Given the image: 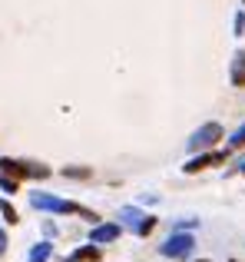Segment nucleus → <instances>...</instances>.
I'll use <instances>...</instances> for the list:
<instances>
[{
    "mask_svg": "<svg viewBox=\"0 0 245 262\" xmlns=\"http://www.w3.org/2000/svg\"><path fill=\"white\" fill-rule=\"evenodd\" d=\"M30 203L37 206V209H50V212H80V216H86V219H96L90 209H83V206L66 203V199H57V196H43V192H33Z\"/></svg>",
    "mask_w": 245,
    "mask_h": 262,
    "instance_id": "obj_1",
    "label": "nucleus"
},
{
    "mask_svg": "<svg viewBox=\"0 0 245 262\" xmlns=\"http://www.w3.org/2000/svg\"><path fill=\"white\" fill-rule=\"evenodd\" d=\"M215 140H222V126L219 123H206V126H199L192 136H189V149L199 153V149H209Z\"/></svg>",
    "mask_w": 245,
    "mask_h": 262,
    "instance_id": "obj_2",
    "label": "nucleus"
},
{
    "mask_svg": "<svg viewBox=\"0 0 245 262\" xmlns=\"http://www.w3.org/2000/svg\"><path fill=\"white\" fill-rule=\"evenodd\" d=\"M192 246H195L192 236H186V232H176V236H169L166 243H162V256H169V259H186L189 252H192Z\"/></svg>",
    "mask_w": 245,
    "mask_h": 262,
    "instance_id": "obj_3",
    "label": "nucleus"
},
{
    "mask_svg": "<svg viewBox=\"0 0 245 262\" xmlns=\"http://www.w3.org/2000/svg\"><path fill=\"white\" fill-rule=\"evenodd\" d=\"M122 219H126V223L133 226L139 236H146V232L156 226V219H153V216H142V212H136V209H122Z\"/></svg>",
    "mask_w": 245,
    "mask_h": 262,
    "instance_id": "obj_4",
    "label": "nucleus"
},
{
    "mask_svg": "<svg viewBox=\"0 0 245 262\" xmlns=\"http://www.w3.org/2000/svg\"><path fill=\"white\" fill-rule=\"evenodd\" d=\"M226 156L222 153H209V156H195V160H189L186 163V173H199V169H206V166H215V163H222Z\"/></svg>",
    "mask_w": 245,
    "mask_h": 262,
    "instance_id": "obj_5",
    "label": "nucleus"
},
{
    "mask_svg": "<svg viewBox=\"0 0 245 262\" xmlns=\"http://www.w3.org/2000/svg\"><path fill=\"white\" fill-rule=\"evenodd\" d=\"M119 236V226H96V229H93L90 232V239H93V243H113V239H116Z\"/></svg>",
    "mask_w": 245,
    "mask_h": 262,
    "instance_id": "obj_6",
    "label": "nucleus"
},
{
    "mask_svg": "<svg viewBox=\"0 0 245 262\" xmlns=\"http://www.w3.org/2000/svg\"><path fill=\"white\" fill-rule=\"evenodd\" d=\"M232 83L235 86L245 83V53H235V60H232Z\"/></svg>",
    "mask_w": 245,
    "mask_h": 262,
    "instance_id": "obj_7",
    "label": "nucleus"
},
{
    "mask_svg": "<svg viewBox=\"0 0 245 262\" xmlns=\"http://www.w3.org/2000/svg\"><path fill=\"white\" fill-rule=\"evenodd\" d=\"M100 259V249H77L70 256V262H96Z\"/></svg>",
    "mask_w": 245,
    "mask_h": 262,
    "instance_id": "obj_8",
    "label": "nucleus"
},
{
    "mask_svg": "<svg viewBox=\"0 0 245 262\" xmlns=\"http://www.w3.org/2000/svg\"><path fill=\"white\" fill-rule=\"evenodd\" d=\"M46 256H50V246H37L30 252V262H46Z\"/></svg>",
    "mask_w": 245,
    "mask_h": 262,
    "instance_id": "obj_9",
    "label": "nucleus"
},
{
    "mask_svg": "<svg viewBox=\"0 0 245 262\" xmlns=\"http://www.w3.org/2000/svg\"><path fill=\"white\" fill-rule=\"evenodd\" d=\"M229 143H232V146H245V123L232 133V140H229Z\"/></svg>",
    "mask_w": 245,
    "mask_h": 262,
    "instance_id": "obj_10",
    "label": "nucleus"
},
{
    "mask_svg": "<svg viewBox=\"0 0 245 262\" xmlns=\"http://www.w3.org/2000/svg\"><path fill=\"white\" fill-rule=\"evenodd\" d=\"M0 212H4L7 223H17V212H13V206H10V203H0Z\"/></svg>",
    "mask_w": 245,
    "mask_h": 262,
    "instance_id": "obj_11",
    "label": "nucleus"
},
{
    "mask_svg": "<svg viewBox=\"0 0 245 262\" xmlns=\"http://www.w3.org/2000/svg\"><path fill=\"white\" fill-rule=\"evenodd\" d=\"M7 249V236H4V232H0V252H4Z\"/></svg>",
    "mask_w": 245,
    "mask_h": 262,
    "instance_id": "obj_12",
    "label": "nucleus"
},
{
    "mask_svg": "<svg viewBox=\"0 0 245 262\" xmlns=\"http://www.w3.org/2000/svg\"><path fill=\"white\" fill-rule=\"evenodd\" d=\"M242 173H245V163H242Z\"/></svg>",
    "mask_w": 245,
    "mask_h": 262,
    "instance_id": "obj_13",
    "label": "nucleus"
},
{
    "mask_svg": "<svg viewBox=\"0 0 245 262\" xmlns=\"http://www.w3.org/2000/svg\"><path fill=\"white\" fill-rule=\"evenodd\" d=\"M199 262H206V259H199Z\"/></svg>",
    "mask_w": 245,
    "mask_h": 262,
    "instance_id": "obj_14",
    "label": "nucleus"
},
{
    "mask_svg": "<svg viewBox=\"0 0 245 262\" xmlns=\"http://www.w3.org/2000/svg\"><path fill=\"white\" fill-rule=\"evenodd\" d=\"M235 262H239V259H235Z\"/></svg>",
    "mask_w": 245,
    "mask_h": 262,
    "instance_id": "obj_15",
    "label": "nucleus"
}]
</instances>
